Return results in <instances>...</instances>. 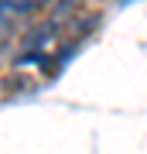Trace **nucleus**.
Wrapping results in <instances>:
<instances>
[{"label": "nucleus", "mask_w": 147, "mask_h": 154, "mask_svg": "<svg viewBox=\"0 0 147 154\" xmlns=\"http://www.w3.org/2000/svg\"><path fill=\"white\" fill-rule=\"evenodd\" d=\"M96 24H99V14H82V17H72V28H69V31H72V38H75V41H82Z\"/></svg>", "instance_id": "1"}, {"label": "nucleus", "mask_w": 147, "mask_h": 154, "mask_svg": "<svg viewBox=\"0 0 147 154\" xmlns=\"http://www.w3.org/2000/svg\"><path fill=\"white\" fill-rule=\"evenodd\" d=\"M34 4H38V7H48V4H55V0H34Z\"/></svg>", "instance_id": "2"}, {"label": "nucleus", "mask_w": 147, "mask_h": 154, "mask_svg": "<svg viewBox=\"0 0 147 154\" xmlns=\"http://www.w3.org/2000/svg\"><path fill=\"white\" fill-rule=\"evenodd\" d=\"M116 4H120V7H127V4H137V0H116Z\"/></svg>", "instance_id": "3"}]
</instances>
